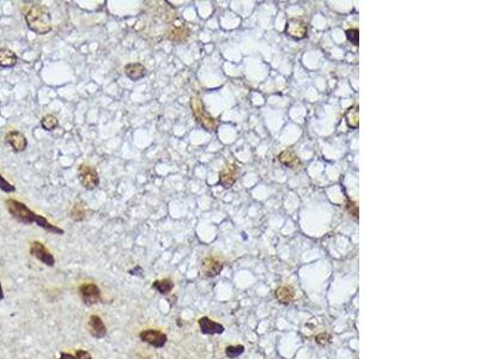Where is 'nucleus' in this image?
I'll return each mask as SVG.
<instances>
[{
    "label": "nucleus",
    "mask_w": 479,
    "mask_h": 359,
    "mask_svg": "<svg viewBox=\"0 0 479 359\" xmlns=\"http://www.w3.org/2000/svg\"><path fill=\"white\" fill-rule=\"evenodd\" d=\"M26 22L35 34L45 35L52 30V18L48 10L42 5H34L26 13Z\"/></svg>",
    "instance_id": "1"
},
{
    "label": "nucleus",
    "mask_w": 479,
    "mask_h": 359,
    "mask_svg": "<svg viewBox=\"0 0 479 359\" xmlns=\"http://www.w3.org/2000/svg\"><path fill=\"white\" fill-rule=\"evenodd\" d=\"M5 204H6V208L10 212L11 216L16 220H18V222L23 223V224H32V223H36L37 224L41 217H42L40 214H36L35 212H32L28 206L24 205L21 201H17L15 199H7L5 201Z\"/></svg>",
    "instance_id": "2"
},
{
    "label": "nucleus",
    "mask_w": 479,
    "mask_h": 359,
    "mask_svg": "<svg viewBox=\"0 0 479 359\" xmlns=\"http://www.w3.org/2000/svg\"><path fill=\"white\" fill-rule=\"evenodd\" d=\"M190 108H192L193 115H194L197 122H199L201 126L206 130H214L217 127L216 120L212 118L208 113V110L204 107V103L199 97H192L190 100Z\"/></svg>",
    "instance_id": "3"
},
{
    "label": "nucleus",
    "mask_w": 479,
    "mask_h": 359,
    "mask_svg": "<svg viewBox=\"0 0 479 359\" xmlns=\"http://www.w3.org/2000/svg\"><path fill=\"white\" fill-rule=\"evenodd\" d=\"M78 179L81 186L85 189L92 190L100 184V178L96 169L91 165L81 164L78 168Z\"/></svg>",
    "instance_id": "4"
},
{
    "label": "nucleus",
    "mask_w": 479,
    "mask_h": 359,
    "mask_svg": "<svg viewBox=\"0 0 479 359\" xmlns=\"http://www.w3.org/2000/svg\"><path fill=\"white\" fill-rule=\"evenodd\" d=\"M78 292H80L81 301L86 307L95 306V304L102 302V293H101L100 287L96 284L88 282V284L80 285Z\"/></svg>",
    "instance_id": "5"
},
{
    "label": "nucleus",
    "mask_w": 479,
    "mask_h": 359,
    "mask_svg": "<svg viewBox=\"0 0 479 359\" xmlns=\"http://www.w3.org/2000/svg\"><path fill=\"white\" fill-rule=\"evenodd\" d=\"M139 338L141 341L155 347V349H162L168 341L167 334L159 329H144L139 333Z\"/></svg>",
    "instance_id": "6"
},
{
    "label": "nucleus",
    "mask_w": 479,
    "mask_h": 359,
    "mask_svg": "<svg viewBox=\"0 0 479 359\" xmlns=\"http://www.w3.org/2000/svg\"><path fill=\"white\" fill-rule=\"evenodd\" d=\"M30 254L36 257L37 260H40L41 262L45 263V265L50 266V267H53L55 265V259H54L53 255L51 254L50 250L46 248L45 244L39 241L32 242L31 246H30Z\"/></svg>",
    "instance_id": "7"
},
{
    "label": "nucleus",
    "mask_w": 479,
    "mask_h": 359,
    "mask_svg": "<svg viewBox=\"0 0 479 359\" xmlns=\"http://www.w3.org/2000/svg\"><path fill=\"white\" fill-rule=\"evenodd\" d=\"M198 325H199L200 332L205 335H216V334H223L225 328L224 326L216 321L211 320L208 316H203L198 320Z\"/></svg>",
    "instance_id": "8"
},
{
    "label": "nucleus",
    "mask_w": 479,
    "mask_h": 359,
    "mask_svg": "<svg viewBox=\"0 0 479 359\" xmlns=\"http://www.w3.org/2000/svg\"><path fill=\"white\" fill-rule=\"evenodd\" d=\"M88 331L90 335L95 339H103L107 335V327L102 319L97 315H91L88 323Z\"/></svg>",
    "instance_id": "9"
},
{
    "label": "nucleus",
    "mask_w": 479,
    "mask_h": 359,
    "mask_svg": "<svg viewBox=\"0 0 479 359\" xmlns=\"http://www.w3.org/2000/svg\"><path fill=\"white\" fill-rule=\"evenodd\" d=\"M223 269V263L213 256L206 257L201 263V273L208 278H213L218 276Z\"/></svg>",
    "instance_id": "10"
},
{
    "label": "nucleus",
    "mask_w": 479,
    "mask_h": 359,
    "mask_svg": "<svg viewBox=\"0 0 479 359\" xmlns=\"http://www.w3.org/2000/svg\"><path fill=\"white\" fill-rule=\"evenodd\" d=\"M5 139H6L7 144H10L13 151L16 152L24 151L27 149V146H28V141H27L26 135L23 133L18 132V130H11V132L7 133Z\"/></svg>",
    "instance_id": "11"
},
{
    "label": "nucleus",
    "mask_w": 479,
    "mask_h": 359,
    "mask_svg": "<svg viewBox=\"0 0 479 359\" xmlns=\"http://www.w3.org/2000/svg\"><path fill=\"white\" fill-rule=\"evenodd\" d=\"M307 31H308V28H307L306 23L299 20L290 21L288 23L287 29H285L287 35L293 37V39H303L307 35Z\"/></svg>",
    "instance_id": "12"
},
{
    "label": "nucleus",
    "mask_w": 479,
    "mask_h": 359,
    "mask_svg": "<svg viewBox=\"0 0 479 359\" xmlns=\"http://www.w3.org/2000/svg\"><path fill=\"white\" fill-rule=\"evenodd\" d=\"M238 176V167L235 164H229L219 173V183L224 188H229L236 181Z\"/></svg>",
    "instance_id": "13"
},
{
    "label": "nucleus",
    "mask_w": 479,
    "mask_h": 359,
    "mask_svg": "<svg viewBox=\"0 0 479 359\" xmlns=\"http://www.w3.org/2000/svg\"><path fill=\"white\" fill-rule=\"evenodd\" d=\"M125 73L131 80L137 81L145 77L146 69L140 62H132V64H127L125 66Z\"/></svg>",
    "instance_id": "14"
},
{
    "label": "nucleus",
    "mask_w": 479,
    "mask_h": 359,
    "mask_svg": "<svg viewBox=\"0 0 479 359\" xmlns=\"http://www.w3.org/2000/svg\"><path fill=\"white\" fill-rule=\"evenodd\" d=\"M17 64V56L12 51L7 50V48H1L0 50V67L4 69H9L13 67Z\"/></svg>",
    "instance_id": "15"
},
{
    "label": "nucleus",
    "mask_w": 479,
    "mask_h": 359,
    "mask_svg": "<svg viewBox=\"0 0 479 359\" xmlns=\"http://www.w3.org/2000/svg\"><path fill=\"white\" fill-rule=\"evenodd\" d=\"M276 297L282 304H289L295 298V291L290 286H280L276 290Z\"/></svg>",
    "instance_id": "16"
},
{
    "label": "nucleus",
    "mask_w": 479,
    "mask_h": 359,
    "mask_svg": "<svg viewBox=\"0 0 479 359\" xmlns=\"http://www.w3.org/2000/svg\"><path fill=\"white\" fill-rule=\"evenodd\" d=\"M152 289L156 290L157 292L160 293V295H169L171 292V290L174 289V282L173 280L169 278H165L162 280H155L152 282Z\"/></svg>",
    "instance_id": "17"
},
{
    "label": "nucleus",
    "mask_w": 479,
    "mask_h": 359,
    "mask_svg": "<svg viewBox=\"0 0 479 359\" xmlns=\"http://www.w3.org/2000/svg\"><path fill=\"white\" fill-rule=\"evenodd\" d=\"M189 36V30L185 26H180V28H174L169 31L168 39L175 42H181V41L186 40Z\"/></svg>",
    "instance_id": "18"
},
{
    "label": "nucleus",
    "mask_w": 479,
    "mask_h": 359,
    "mask_svg": "<svg viewBox=\"0 0 479 359\" xmlns=\"http://www.w3.org/2000/svg\"><path fill=\"white\" fill-rule=\"evenodd\" d=\"M278 158L283 164L288 165V167L293 168V169H295L296 167H298L299 165V160L297 158V156L291 151H283L282 154H279Z\"/></svg>",
    "instance_id": "19"
},
{
    "label": "nucleus",
    "mask_w": 479,
    "mask_h": 359,
    "mask_svg": "<svg viewBox=\"0 0 479 359\" xmlns=\"http://www.w3.org/2000/svg\"><path fill=\"white\" fill-rule=\"evenodd\" d=\"M58 125H59L58 119H56L54 115H51V114L45 115L42 119H41V126H42L46 130H54L56 127H58Z\"/></svg>",
    "instance_id": "20"
},
{
    "label": "nucleus",
    "mask_w": 479,
    "mask_h": 359,
    "mask_svg": "<svg viewBox=\"0 0 479 359\" xmlns=\"http://www.w3.org/2000/svg\"><path fill=\"white\" fill-rule=\"evenodd\" d=\"M70 216L71 218L76 220V222H81V220L85 218V208H84L83 204L81 203L76 204V205L72 207V209H71Z\"/></svg>",
    "instance_id": "21"
},
{
    "label": "nucleus",
    "mask_w": 479,
    "mask_h": 359,
    "mask_svg": "<svg viewBox=\"0 0 479 359\" xmlns=\"http://www.w3.org/2000/svg\"><path fill=\"white\" fill-rule=\"evenodd\" d=\"M244 352L243 345H236V346H227L225 347V356L230 359H235L240 357Z\"/></svg>",
    "instance_id": "22"
},
{
    "label": "nucleus",
    "mask_w": 479,
    "mask_h": 359,
    "mask_svg": "<svg viewBox=\"0 0 479 359\" xmlns=\"http://www.w3.org/2000/svg\"><path fill=\"white\" fill-rule=\"evenodd\" d=\"M346 120H347V124H349L351 127H357L358 126V108L357 107L350 108L349 111L346 113Z\"/></svg>",
    "instance_id": "23"
},
{
    "label": "nucleus",
    "mask_w": 479,
    "mask_h": 359,
    "mask_svg": "<svg viewBox=\"0 0 479 359\" xmlns=\"http://www.w3.org/2000/svg\"><path fill=\"white\" fill-rule=\"evenodd\" d=\"M345 34H346L347 40H349L350 42L352 43V45L358 46V29L357 28L347 29L346 31H345Z\"/></svg>",
    "instance_id": "24"
},
{
    "label": "nucleus",
    "mask_w": 479,
    "mask_h": 359,
    "mask_svg": "<svg viewBox=\"0 0 479 359\" xmlns=\"http://www.w3.org/2000/svg\"><path fill=\"white\" fill-rule=\"evenodd\" d=\"M0 189L5 193H12L16 190L15 187H13L10 182H7L1 175H0Z\"/></svg>",
    "instance_id": "25"
},
{
    "label": "nucleus",
    "mask_w": 479,
    "mask_h": 359,
    "mask_svg": "<svg viewBox=\"0 0 479 359\" xmlns=\"http://www.w3.org/2000/svg\"><path fill=\"white\" fill-rule=\"evenodd\" d=\"M331 339L332 338H331V335H329V334L321 333L317 336V342L320 345H326V344H328L329 341H331Z\"/></svg>",
    "instance_id": "26"
},
{
    "label": "nucleus",
    "mask_w": 479,
    "mask_h": 359,
    "mask_svg": "<svg viewBox=\"0 0 479 359\" xmlns=\"http://www.w3.org/2000/svg\"><path fill=\"white\" fill-rule=\"evenodd\" d=\"M76 357H77V359H94L88 351L85 350H77V352H76Z\"/></svg>",
    "instance_id": "27"
},
{
    "label": "nucleus",
    "mask_w": 479,
    "mask_h": 359,
    "mask_svg": "<svg viewBox=\"0 0 479 359\" xmlns=\"http://www.w3.org/2000/svg\"><path fill=\"white\" fill-rule=\"evenodd\" d=\"M129 273L131 274V276H138V277H143V268H141L139 265H137V266H135L134 268L130 269V271H129Z\"/></svg>",
    "instance_id": "28"
},
{
    "label": "nucleus",
    "mask_w": 479,
    "mask_h": 359,
    "mask_svg": "<svg viewBox=\"0 0 479 359\" xmlns=\"http://www.w3.org/2000/svg\"><path fill=\"white\" fill-rule=\"evenodd\" d=\"M59 359H77V357H76V356H73V355H71V353H61Z\"/></svg>",
    "instance_id": "29"
},
{
    "label": "nucleus",
    "mask_w": 479,
    "mask_h": 359,
    "mask_svg": "<svg viewBox=\"0 0 479 359\" xmlns=\"http://www.w3.org/2000/svg\"><path fill=\"white\" fill-rule=\"evenodd\" d=\"M4 291H2V286H1V282H0V301H2L4 299Z\"/></svg>",
    "instance_id": "30"
}]
</instances>
